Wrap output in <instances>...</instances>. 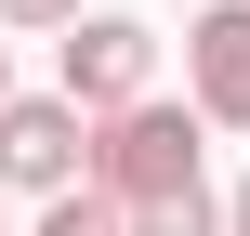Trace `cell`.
Returning a JSON list of instances; mask_svg holds the SVG:
<instances>
[{
    "instance_id": "7",
    "label": "cell",
    "mask_w": 250,
    "mask_h": 236,
    "mask_svg": "<svg viewBox=\"0 0 250 236\" xmlns=\"http://www.w3.org/2000/svg\"><path fill=\"white\" fill-rule=\"evenodd\" d=\"M224 236H250V171H237V184H224Z\"/></svg>"
},
{
    "instance_id": "4",
    "label": "cell",
    "mask_w": 250,
    "mask_h": 236,
    "mask_svg": "<svg viewBox=\"0 0 250 236\" xmlns=\"http://www.w3.org/2000/svg\"><path fill=\"white\" fill-rule=\"evenodd\" d=\"M185 105H198L211 131H250V0L185 13Z\"/></svg>"
},
{
    "instance_id": "8",
    "label": "cell",
    "mask_w": 250,
    "mask_h": 236,
    "mask_svg": "<svg viewBox=\"0 0 250 236\" xmlns=\"http://www.w3.org/2000/svg\"><path fill=\"white\" fill-rule=\"evenodd\" d=\"M0 92H13V53H0Z\"/></svg>"
},
{
    "instance_id": "1",
    "label": "cell",
    "mask_w": 250,
    "mask_h": 236,
    "mask_svg": "<svg viewBox=\"0 0 250 236\" xmlns=\"http://www.w3.org/2000/svg\"><path fill=\"white\" fill-rule=\"evenodd\" d=\"M198 105H171V92H132V105H105L92 118V158H79V184H105L119 210H145V197H171V184H198Z\"/></svg>"
},
{
    "instance_id": "9",
    "label": "cell",
    "mask_w": 250,
    "mask_h": 236,
    "mask_svg": "<svg viewBox=\"0 0 250 236\" xmlns=\"http://www.w3.org/2000/svg\"><path fill=\"white\" fill-rule=\"evenodd\" d=\"M0 236H13V210H0Z\"/></svg>"
},
{
    "instance_id": "2",
    "label": "cell",
    "mask_w": 250,
    "mask_h": 236,
    "mask_svg": "<svg viewBox=\"0 0 250 236\" xmlns=\"http://www.w3.org/2000/svg\"><path fill=\"white\" fill-rule=\"evenodd\" d=\"M53 53H66V79H53V92H66L79 118H105V105L158 92V26H145V13H105V0H92V13H66V26H53Z\"/></svg>"
},
{
    "instance_id": "5",
    "label": "cell",
    "mask_w": 250,
    "mask_h": 236,
    "mask_svg": "<svg viewBox=\"0 0 250 236\" xmlns=\"http://www.w3.org/2000/svg\"><path fill=\"white\" fill-rule=\"evenodd\" d=\"M132 236H224V197H211V184H171V197L132 210Z\"/></svg>"
},
{
    "instance_id": "6",
    "label": "cell",
    "mask_w": 250,
    "mask_h": 236,
    "mask_svg": "<svg viewBox=\"0 0 250 236\" xmlns=\"http://www.w3.org/2000/svg\"><path fill=\"white\" fill-rule=\"evenodd\" d=\"M66 13H92V0H0V26H66Z\"/></svg>"
},
{
    "instance_id": "3",
    "label": "cell",
    "mask_w": 250,
    "mask_h": 236,
    "mask_svg": "<svg viewBox=\"0 0 250 236\" xmlns=\"http://www.w3.org/2000/svg\"><path fill=\"white\" fill-rule=\"evenodd\" d=\"M92 158V118L66 92H0V197H66Z\"/></svg>"
}]
</instances>
